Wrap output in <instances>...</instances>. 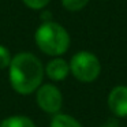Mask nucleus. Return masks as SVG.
Listing matches in <instances>:
<instances>
[{"label": "nucleus", "mask_w": 127, "mask_h": 127, "mask_svg": "<svg viewBox=\"0 0 127 127\" xmlns=\"http://www.w3.org/2000/svg\"><path fill=\"white\" fill-rule=\"evenodd\" d=\"M45 68L41 60L30 52H19L11 59L8 78L11 88L22 96L34 93L42 85Z\"/></svg>", "instance_id": "obj_1"}, {"label": "nucleus", "mask_w": 127, "mask_h": 127, "mask_svg": "<svg viewBox=\"0 0 127 127\" xmlns=\"http://www.w3.org/2000/svg\"><path fill=\"white\" fill-rule=\"evenodd\" d=\"M34 41L41 52L49 56H58L67 52L70 47V36L62 25L56 22H42L34 33Z\"/></svg>", "instance_id": "obj_2"}, {"label": "nucleus", "mask_w": 127, "mask_h": 127, "mask_svg": "<svg viewBox=\"0 0 127 127\" xmlns=\"http://www.w3.org/2000/svg\"><path fill=\"white\" fill-rule=\"evenodd\" d=\"M70 72L81 82H93L98 78L101 71L100 60L94 53L81 51L75 53L70 60Z\"/></svg>", "instance_id": "obj_3"}, {"label": "nucleus", "mask_w": 127, "mask_h": 127, "mask_svg": "<svg viewBox=\"0 0 127 127\" xmlns=\"http://www.w3.org/2000/svg\"><path fill=\"white\" fill-rule=\"evenodd\" d=\"M36 101L37 105L44 112L56 115L62 109L63 105V96L59 88L52 83H42L36 90Z\"/></svg>", "instance_id": "obj_4"}, {"label": "nucleus", "mask_w": 127, "mask_h": 127, "mask_svg": "<svg viewBox=\"0 0 127 127\" xmlns=\"http://www.w3.org/2000/svg\"><path fill=\"white\" fill-rule=\"evenodd\" d=\"M108 107L118 118L127 116V86H115L108 96Z\"/></svg>", "instance_id": "obj_5"}, {"label": "nucleus", "mask_w": 127, "mask_h": 127, "mask_svg": "<svg viewBox=\"0 0 127 127\" xmlns=\"http://www.w3.org/2000/svg\"><path fill=\"white\" fill-rule=\"evenodd\" d=\"M45 74L52 81H63L70 74V64L62 58H55L45 66Z\"/></svg>", "instance_id": "obj_6"}, {"label": "nucleus", "mask_w": 127, "mask_h": 127, "mask_svg": "<svg viewBox=\"0 0 127 127\" xmlns=\"http://www.w3.org/2000/svg\"><path fill=\"white\" fill-rule=\"evenodd\" d=\"M0 127H36V124L25 115H14L0 122Z\"/></svg>", "instance_id": "obj_7"}, {"label": "nucleus", "mask_w": 127, "mask_h": 127, "mask_svg": "<svg viewBox=\"0 0 127 127\" xmlns=\"http://www.w3.org/2000/svg\"><path fill=\"white\" fill-rule=\"evenodd\" d=\"M49 127H82V124L72 116L59 112L53 115Z\"/></svg>", "instance_id": "obj_8"}, {"label": "nucleus", "mask_w": 127, "mask_h": 127, "mask_svg": "<svg viewBox=\"0 0 127 127\" xmlns=\"http://www.w3.org/2000/svg\"><path fill=\"white\" fill-rule=\"evenodd\" d=\"M88 3H89V0H62L63 7L66 10H68V11H71V12L82 10Z\"/></svg>", "instance_id": "obj_9"}, {"label": "nucleus", "mask_w": 127, "mask_h": 127, "mask_svg": "<svg viewBox=\"0 0 127 127\" xmlns=\"http://www.w3.org/2000/svg\"><path fill=\"white\" fill-rule=\"evenodd\" d=\"M11 53L4 45H0V70L8 68L10 63H11Z\"/></svg>", "instance_id": "obj_10"}, {"label": "nucleus", "mask_w": 127, "mask_h": 127, "mask_svg": "<svg viewBox=\"0 0 127 127\" xmlns=\"http://www.w3.org/2000/svg\"><path fill=\"white\" fill-rule=\"evenodd\" d=\"M22 1L32 10H42L45 6H48L51 0H22Z\"/></svg>", "instance_id": "obj_11"}, {"label": "nucleus", "mask_w": 127, "mask_h": 127, "mask_svg": "<svg viewBox=\"0 0 127 127\" xmlns=\"http://www.w3.org/2000/svg\"><path fill=\"white\" fill-rule=\"evenodd\" d=\"M102 127H116V126H102Z\"/></svg>", "instance_id": "obj_12"}]
</instances>
